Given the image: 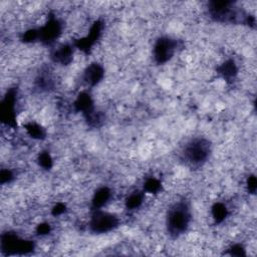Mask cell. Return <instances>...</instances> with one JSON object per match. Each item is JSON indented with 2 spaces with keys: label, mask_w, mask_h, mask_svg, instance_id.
Listing matches in <instances>:
<instances>
[{
  "label": "cell",
  "mask_w": 257,
  "mask_h": 257,
  "mask_svg": "<svg viewBox=\"0 0 257 257\" xmlns=\"http://www.w3.org/2000/svg\"><path fill=\"white\" fill-rule=\"evenodd\" d=\"M190 221L191 212L188 204L186 202L175 203L167 213V230L172 236L178 237L188 229Z\"/></svg>",
  "instance_id": "1"
},
{
  "label": "cell",
  "mask_w": 257,
  "mask_h": 257,
  "mask_svg": "<svg viewBox=\"0 0 257 257\" xmlns=\"http://www.w3.org/2000/svg\"><path fill=\"white\" fill-rule=\"evenodd\" d=\"M210 152L211 149L208 141L194 139L185 145L183 158L191 166H201L208 160Z\"/></svg>",
  "instance_id": "2"
},
{
  "label": "cell",
  "mask_w": 257,
  "mask_h": 257,
  "mask_svg": "<svg viewBox=\"0 0 257 257\" xmlns=\"http://www.w3.org/2000/svg\"><path fill=\"white\" fill-rule=\"evenodd\" d=\"M117 223L118 220L115 215L108 212L98 211L92 215L89 222V226L90 229L94 232L104 233L116 227Z\"/></svg>",
  "instance_id": "3"
},
{
  "label": "cell",
  "mask_w": 257,
  "mask_h": 257,
  "mask_svg": "<svg viewBox=\"0 0 257 257\" xmlns=\"http://www.w3.org/2000/svg\"><path fill=\"white\" fill-rule=\"evenodd\" d=\"M176 49V42L168 37H164L158 40L154 48V55L159 63L169 60Z\"/></svg>",
  "instance_id": "4"
},
{
  "label": "cell",
  "mask_w": 257,
  "mask_h": 257,
  "mask_svg": "<svg viewBox=\"0 0 257 257\" xmlns=\"http://www.w3.org/2000/svg\"><path fill=\"white\" fill-rule=\"evenodd\" d=\"M102 76V70L101 68L94 64V65H90L89 67H87L86 71H85V79L87 82L89 83H96L97 81H99V79Z\"/></svg>",
  "instance_id": "5"
}]
</instances>
